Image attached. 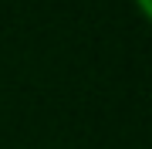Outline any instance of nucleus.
<instances>
[{
	"label": "nucleus",
	"instance_id": "f257e3e1",
	"mask_svg": "<svg viewBox=\"0 0 152 149\" xmlns=\"http://www.w3.org/2000/svg\"><path fill=\"white\" fill-rule=\"evenodd\" d=\"M135 7H139V14L145 17V21L152 17V0H135Z\"/></svg>",
	"mask_w": 152,
	"mask_h": 149
}]
</instances>
